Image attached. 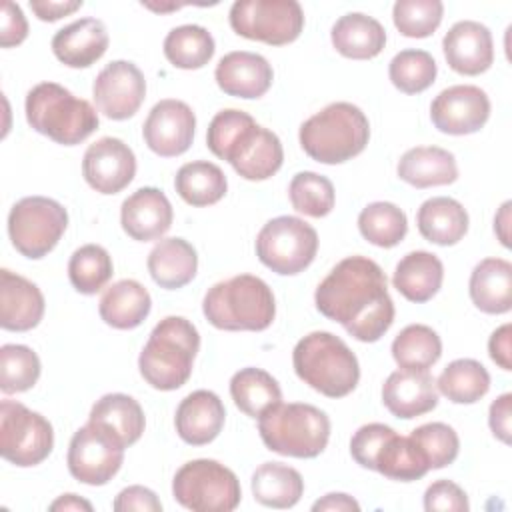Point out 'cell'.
I'll return each instance as SVG.
<instances>
[{
    "label": "cell",
    "mask_w": 512,
    "mask_h": 512,
    "mask_svg": "<svg viewBox=\"0 0 512 512\" xmlns=\"http://www.w3.org/2000/svg\"><path fill=\"white\" fill-rule=\"evenodd\" d=\"M382 402L396 418L410 420L422 416L438 404L436 380L428 370L400 368L386 378L382 386Z\"/></svg>",
    "instance_id": "obj_21"
},
{
    "label": "cell",
    "mask_w": 512,
    "mask_h": 512,
    "mask_svg": "<svg viewBox=\"0 0 512 512\" xmlns=\"http://www.w3.org/2000/svg\"><path fill=\"white\" fill-rule=\"evenodd\" d=\"M202 312L218 330L260 332L272 324L276 302L270 286L262 278L238 274L208 288Z\"/></svg>",
    "instance_id": "obj_4"
},
{
    "label": "cell",
    "mask_w": 512,
    "mask_h": 512,
    "mask_svg": "<svg viewBox=\"0 0 512 512\" xmlns=\"http://www.w3.org/2000/svg\"><path fill=\"white\" fill-rule=\"evenodd\" d=\"M26 120L56 144L76 146L98 128L96 108L56 82H40L26 94Z\"/></svg>",
    "instance_id": "obj_7"
},
{
    "label": "cell",
    "mask_w": 512,
    "mask_h": 512,
    "mask_svg": "<svg viewBox=\"0 0 512 512\" xmlns=\"http://www.w3.org/2000/svg\"><path fill=\"white\" fill-rule=\"evenodd\" d=\"M114 274L112 258L98 244H84L70 256L68 278L76 292L92 296L100 292Z\"/></svg>",
    "instance_id": "obj_42"
},
{
    "label": "cell",
    "mask_w": 512,
    "mask_h": 512,
    "mask_svg": "<svg viewBox=\"0 0 512 512\" xmlns=\"http://www.w3.org/2000/svg\"><path fill=\"white\" fill-rule=\"evenodd\" d=\"M228 18L238 36L270 46L294 42L304 28V12L296 0H238Z\"/></svg>",
    "instance_id": "obj_12"
},
{
    "label": "cell",
    "mask_w": 512,
    "mask_h": 512,
    "mask_svg": "<svg viewBox=\"0 0 512 512\" xmlns=\"http://www.w3.org/2000/svg\"><path fill=\"white\" fill-rule=\"evenodd\" d=\"M332 46L338 54L352 60H370L386 46L384 26L362 12H350L336 20L330 32Z\"/></svg>",
    "instance_id": "obj_28"
},
{
    "label": "cell",
    "mask_w": 512,
    "mask_h": 512,
    "mask_svg": "<svg viewBox=\"0 0 512 512\" xmlns=\"http://www.w3.org/2000/svg\"><path fill=\"white\" fill-rule=\"evenodd\" d=\"M218 88L236 98L252 100L264 96L272 86V66L256 52L236 50L220 58L214 70Z\"/></svg>",
    "instance_id": "obj_22"
},
{
    "label": "cell",
    "mask_w": 512,
    "mask_h": 512,
    "mask_svg": "<svg viewBox=\"0 0 512 512\" xmlns=\"http://www.w3.org/2000/svg\"><path fill=\"white\" fill-rule=\"evenodd\" d=\"M148 272L152 280L166 290H176L192 282L198 270V256L184 238H164L148 254Z\"/></svg>",
    "instance_id": "obj_32"
},
{
    "label": "cell",
    "mask_w": 512,
    "mask_h": 512,
    "mask_svg": "<svg viewBox=\"0 0 512 512\" xmlns=\"http://www.w3.org/2000/svg\"><path fill=\"white\" fill-rule=\"evenodd\" d=\"M174 220L172 204L166 194L154 186H144L132 192L120 208L122 230L138 242L162 238Z\"/></svg>",
    "instance_id": "obj_20"
},
{
    "label": "cell",
    "mask_w": 512,
    "mask_h": 512,
    "mask_svg": "<svg viewBox=\"0 0 512 512\" xmlns=\"http://www.w3.org/2000/svg\"><path fill=\"white\" fill-rule=\"evenodd\" d=\"M110 38L102 20L80 18L60 28L52 38L54 56L70 68H88L104 56Z\"/></svg>",
    "instance_id": "obj_25"
},
{
    "label": "cell",
    "mask_w": 512,
    "mask_h": 512,
    "mask_svg": "<svg viewBox=\"0 0 512 512\" xmlns=\"http://www.w3.org/2000/svg\"><path fill=\"white\" fill-rule=\"evenodd\" d=\"M230 396L240 412L250 418H260L282 400V390L272 374L248 366L230 378Z\"/></svg>",
    "instance_id": "obj_36"
},
{
    "label": "cell",
    "mask_w": 512,
    "mask_h": 512,
    "mask_svg": "<svg viewBox=\"0 0 512 512\" xmlns=\"http://www.w3.org/2000/svg\"><path fill=\"white\" fill-rule=\"evenodd\" d=\"M396 172L400 180L414 188L446 186L458 178L454 154L438 146H416L406 150L398 160Z\"/></svg>",
    "instance_id": "obj_27"
},
{
    "label": "cell",
    "mask_w": 512,
    "mask_h": 512,
    "mask_svg": "<svg viewBox=\"0 0 512 512\" xmlns=\"http://www.w3.org/2000/svg\"><path fill=\"white\" fill-rule=\"evenodd\" d=\"M316 308L360 342L380 340L394 322V302L382 268L366 256L340 260L318 284Z\"/></svg>",
    "instance_id": "obj_1"
},
{
    "label": "cell",
    "mask_w": 512,
    "mask_h": 512,
    "mask_svg": "<svg viewBox=\"0 0 512 512\" xmlns=\"http://www.w3.org/2000/svg\"><path fill=\"white\" fill-rule=\"evenodd\" d=\"M40 378V358L24 344H4L0 348V390L18 394L30 390Z\"/></svg>",
    "instance_id": "obj_45"
},
{
    "label": "cell",
    "mask_w": 512,
    "mask_h": 512,
    "mask_svg": "<svg viewBox=\"0 0 512 512\" xmlns=\"http://www.w3.org/2000/svg\"><path fill=\"white\" fill-rule=\"evenodd\" d=\"M448 66L464 76H478L494 62V42L490 30L476 20L456 22L442 40Z\"/></svg>",
    "instance_id": "obj_19"
},
{
    "label": "cell",
    "mask_w": 512,
    "mask_h": 512,
    "mask_svg": "<svg viewBox=\"0 0 512 512\" xmlns=\"http://www.w3.org/2000/svg\"><path fill=\"white\" fill-rule=\"evenodd\" d=\"M438 66L426 50H400L388 66L390 82L404 94H420L436 80Z\"/></svg>",
    "instance_id": "obj_43"
},
{
    "label": "cell",
    "mask_w": 512,
    "mask_h": 512,
    "mask_svg": "<svg viewBox=\"0 0 512 512\" xmlns=\"http://www.w3.org/2000/svg\"><path fill=\"white\" fill-rule=\"evenodd\" d=\"M68 226L66 208L46 196H26L8 214L12 246L26 258L38 260L52 252Z\"/></svg>",
    "instance_id": "obj_10"
},
{
    "label": "cell",
    "mask_w": 512,
    "mask_h": 512,
    "mask_svg": "<svg viewBox=\"0 0 512 512\" xmlns=\"http://www.w3.org/2000/svg\"><path fill=\"white\" fill-rule=\"evenodd\" d=\"M442 356L440 336L426 324H410L392 342V358L406 370H428Z\"/></svg>",
    "instance_id": "obj_40"
},
{
    "label": "cell",
    "mask_w": 512,
    "mask_h": 512,
    "mask_svg": "<svg viewBox=\"0 0 512 512\" xmlns=\"http://www.w3.org/2000/svg\"><path fill=\"white\" fill-rule=\"evenodd\" d=\"M88 422L104 428L124 448L136 444L144 432L146 418L138 400L128 394H104L94 402Z\"/></svg>",
    "instance_id": "obj_29"
},
{
    "label": "cell",
    "mask_w": 512,
    "mask_h": 512,
    "mask_svg": "<svg viewBox=\"0 0 512 512\" xmlns=\"http://www.w3.org/2000/svg\"><path fill=\"white\" fill-rule=\"evenodd\" d=\"M394 430L386 424H378V422H372V424H364L360 426L352 440H350V454L352 458L356 460V464H360L362 468H368V470H374V460H376V454L380 450V446L384 444V440L392 434Z\"/></svg>",
    "instance_id": "obj_48"
},
{
    "label": "cell",
    "mask_w": 512,
    "mask_h": 512,
    "mask_svg": "<svg viewBox=\"0 0 512 512\" xmlns=\"http://www.w3.org/2000/svg\"><path fill=\"white\" fill-rule=\"evenodd\" d=\"M124 446L104 428L88 422L78 428L68 446V472L82 484L104 486L120 470Z\"/></svg>",
    "instance_id": "obj_14"
},
{
    "label": "cell",
    "mask_w": 512,
    "mask_h": 512,
    "mask_svg": "<svg viewBox=\"0 0 512 512\" xmlns=\"http://www.w3.org/2000/svg\"><path fill=\"white\" fill-rule=\"evenodd\" d=\"M316 252V230L296 216L272 218L256 236L258 260L280 276L300 274L312 264Z\"/></svg>",
    "instance_id": "obj_11"
},
{
    "label": "cell",
    "mask_w": 512,
    "mask_h": 512,
    "mask_svg": "<svg viewBox=\"0 0 512 512\" xmlns=\"http://www.w3.org/2000/svg\"><path fill=\"white\" fill-rule=\"evenodd\" d=\"M360 234L374 246L394 248L398 246L406 232V214L392 202H372L358 214Z\"/></svg>",
    "instance_id": "obj_41"
},
{
    "label": "cell",
    "mask_w": 512,
    "mask_h": 512,
    "mask_svg": "<svg viewBox=\"0 0 512 512\" xmlns=\"http://www.w3.org/2000/svg\"><path fill=\"white\" fill-rule=\"evenodd\" d=\"M510 414H512V394L506 392L490 404V412H488L490 430L504 444H510Z\"/></svg>",
    "instance_id": "obj_52"
},
{
    "label": "cell",
    "mask_w": 512,
    "mask_h": 512,
    "mask_svg": "<svg viewBox=\"0 0 512 512\" xmlns=\"http://www.w3.org/2000/svg\"><path fill=\"white\" fill-rule=\"evenodd\" d=\"M54 446L52 424L16 400L0 404V454L14 466L28 468L44 462Z\"/></svg>",
    "instance_id": "obj_13"
},
{
    "label": "cell",
    "mask_w": 512,
    "mask_h": 512,
    "mask_svg": "<svg viewBox=\"0 0 512 512\" xmlns=\"http://www.w3.org/2000/svg\"><path fill=\"white\" fill-rule=\"evenodd\" d=\"M468 508L466 492L452 480H436L424 492L426 512H466Z\"/></svg>",
    "instance_id": "obj_49"
},
{
    "label": "cell",
    "mask_w": 512,
    "mask_h": 512,
    "mask_svg": "<svg viewBox=\"0 0 512 512\" xmlns=\"http://www.w3.org/2000/svg\"><path fill=\"white\" fill-rule=\"evenodd\" d=\"M216 44L212 34L198 24H184L172 28L164 38L166 60L182 70H198L214 56Z\"/></svg>",
    "instance_id": "obj_37"
},
{
    "label": "cell",
    "mask_w": 512,
    "mask_h": 512,
    "mask_svg": "<svg viewBox=\"0 0 512 512\" xmlns=\"http://www.w3.org/2000/svg\"><path fill=\"white\" fill-rule=\"evenodd\" d=\"M112 508L116 512H130V510L160 512L162 502L158 500V496L150 488L136 484V486H128V488L120 490L118 496L112 502Z\"/></svg>",
    "instance_id": "obj_51"
},
{
    "label": "cell",
    "mask_w": 512,
    "mask_h": 512,
    "mask_svg": "<svg viewBox=\"0 0 512 512\" xmlns=\"http://www.w3.org/2000/svg\"><path fill=\"white\" fill-rule=\"evenodd\" d=\"M258 432L264 446L292 458H316L330 438L328 416L304 402H278L258 418Z\"/></svg>",
    "instance_id": "obj_8"
},
{
    "label": "cell",
    "mask_w": 512,
    "mask_h": 512,
    "mask_svg": "<svg viewBox=\"0 0 512 512\" xmlns=\"http://www.w3.org/2000/svg\"><path fill=\"white\" fill-rule=\"evenodd\" d=\"M28 36V22L22 14V8L14 2H2V16H0V46L12 48L26 40Z\"/></svg>",
    "instance_id": "obj_50"
},
{
    "label": "cell",
    "mask_w": 512,
    "mask_h": 512,
    "mask_svg": "<svg viewBox=\"0 0 512 512\" xmlns=\"http://www.w3.org/2000/svg\"><path fill=\"white\" fill-rule=\"evenodd\" d=\"M436 388L454 404H474L488 394L490 374L478 360L458 358L442 370Z\"/></svg>",
    "instance_id": "obj_38"
},
{
    "label": "cell",
    "mask_w": 512,
    "mask_h": 512,
    "mask_svg": "<svg viewBox=\"0 0 512 512\" xmlns=\"http://www.w3.org/2000/svg\"><path fill=\"white\" fill-rule=\"evenodd\" d=\"M444 4L440 0H398L392 20L406 38H428L442 22Z\"/></svg>",
    "instance_id": "obj_47"
},
{
    "label": "cell",
    "mask_w": 512,
    "mask_h": 512,
    "mask_svg": "<svg viewBox=\"0 0 512 512\" xmlns=\"http://www.w3.org/2000/svg\"><path fill=\"white\" fill-rule=\"evenodd\" d=\"M292 208L310 218H322L332 212L336 192L332 182L316 172H298L288 186Z\"/></svg>",
    "instance_id": "obj_44"
},
{
    "label": "cell",
    "mask_w": 512,
    "mask_h": 512,
    "mask_svg": "<svg viewBox=\"0 0 512 512\" xmlns=\"http://www.w3.org/2000/svg\"><path fill=\"white\" fill-rule=\"evenodd\" d=\"M312 510L314 512H324V510H330V512H358L360 510V504L348 496V494H342V492H330L326 496H322L320 500H316L312 504Z\"/></svg>",
    "instance_id": "obj_55"
},
{
    "label": "cell",
    "mask_w": 512,
    "mask_h": 512,
    "mask_svg": "<svg viewBox=\"0 0 512 512\" xmlns=\"http://www.w3.org/2000/svg\"><path fill=\"white\" fill-rule=\"evenodd\" d=\"M302 150L320 164H342L358 156L370 140L366 114L350 102H332L300 126Z\"/></svg>",
    "instance_id": "obj_5"
},
{
    "label": "cell",
    "mask_w": 512,
    "mask_h": 512,
    "mask_svg": "<svg viewBox=\"0 0 512 512\" xmlns=\"http://www.w3.org/2000/svg\"><path fill=\"white\" fill-rule=\"evenodd\" d=\"M428 470V464L424 462L410 436H400L396 432L384 440L374 460V472L400 482L418 480L426 476Z\"/></svg>",
    "instance_id": "obj_39"
},
{
    "label": "cell",
    "mask_w": 512,
    "mask_h": 512,
    "mask_svg": "<svg viewBox=\"0 0 512 512\" xmlns=\"http://www.w3.org/2000/svg\"><path fill=\"white\" fill-rule=\"evenodd\" d=\"M296 376L328 398L348 396L358 380L356 354L332 332H310L298 340L292 352Z\"/></svg>",
    "instance_id": "obj_6"
},
{
    "label": "cell",
    "mask_w": 512,
    "mask_h": 512,
    "mask_svg": "<svg viewBox=\"0 0 512 512\" xmlns=\"http://www.w3.org/2000/svg\"><path fill=\"white\" fill-rule=\"evenodd\" d=\"M52 512H68V510H86L92 512V504L76 494H62L50 504Z\"/></svg>",
    "instance_id": "obj_56"
},
{
    "label": "cell",
    "mask_w": 512,
    "mask_h": 512,
    "mask_svg": "<svg viewBox=\"0 0 512 512\" xmlns=\"http://www.w3.org/2000/svg\"><path fill=\"white\" fill-rule=\"evenodd\" d=\"M254 500L268 508H292L304 494L300 472L282 462H264L252 474Z\"/></svg>",
    "instance_id": "obj_34"
},
{
    "label": "cell",
    "mask_w": 512,
    "mask_h": 512,
    "mask_svg": "<svg viewBox=\"0 0 512 512\" xmlns=\"http://www.w3.org/2000/svg\"><path fill=\"white\" fill-rule=\"evenodd\" d=\"M198 350L196 326L182 316H166L152 328L140 352V374L156 390H176L188 382Z\"/></svg>",
    "instance_id": "obj_3"
},
{
    "label": "cell",
    "mask_w": 512,
    "mask_h": 512,
    "mask_svg": "<svg viewBox=\"0 0 512 512\" xmlns=\"http://www.w3.org/2000/svg\"><path fill=\"white\" fill-rule=\"evenodd\" d=\"M444 280L440 258L426 250L408 252L394 268L392 284L410 302L422 304L432 300Z\"/></svg>",
    "instance_id": "obj_30"
},
{
    "label": "cell",
    "mask_w": 512,
    "mask_h": 512,
    "mask_svg": "<svg viewBox=\"0 0 512 512\" xmlns=\"http://www.w3.org/2000/svg\"><path fill=\"white\" fill-rule=\"evenodd\" d=\"M196 116L192 108L174 98L160 100L148 112V118L142 126V136L146 146L162 156L174 158L184 154L194 140Z\"/></svg>",
    "instance_id": "obj_17"
},
{
    "label": "cell",
    "mask_w": 512,
    "mask_h": 512,
    "mask_svg": "<svg viewBox=\"0 0 512 512\" xmlns=\"http://www.w3.org/2000/svg\"><path fill=\"white\" fill-rule=\"evenodd\" d=\"M152 308L148 290L136 280H118L104 290L98 312L100 318L116 330H132L140 326Z\"/></svg>",
    "instance_id": "obj_33"
},
{
    "label": "cell",
    "mask_w": 512,
    "mask_h": 512,
    "mask_svg": "<svg viewBox=\"0 0 512 512\" xmlns=\"http://www.w3.org/2000/svg\"><path fill=\"white\" fill-rule=\"evenodd\" d=\"M410 440L414 442L430 470H438L452 464L460 450L456 430L444 422H428L414 428L410 432Z\"/></svg>",
    "instance_id": "obj_46"
},
{
    "label": "cell",
    "mask_w": 512,
    "mask_h": 512,
    "mask_svg": "<svg viewBox=\"0 0 512 512\" xmlns=\"http://www.w3.org/2000/svg\"><path fill=\"white\" fill-rule=\"evenodd\" d=\"M172 496L194 512H230L240 504L242 490L230 468L210 458H198L178 468Z\"/></svg>",
    "instance_id": "obj_9"
},
{
    "label": "cell",
    "mask_w": 512,
    "mask_h": 512,
    "mask_svg": "<svg viewBox=\"0 0 512 512\" xmlns=\"http://www.w3.org/2000/svg\"><path fill=\"white\" fill-rule=\"evenodd\" d=\"M510 338H512V326L510 324H502L500 328H496L488 340V354L490 358L502 368V370H512V346H510Z\"/></svg>",
    "instance_id": "obj_53"
},
{
    "label": "cell",
    "mask_w": 512,
    "mask_h": 512,
    "mask_svg": "<svg viewBox=\"0 0 512 512\" xmlns=\"http://www.w3.org/2000/svg\"><path fill=\"white\" fill-rule=\"evenodd\" d=\"M96 110L110 120H128L138 112L146 98L142 70L128 60L106 64L92 86Z\"/></svg>",
    "instance_id": "obj_15"
},
{
    "label": "cell",
    "mask_w": 512,
    "mask_h": 512,
    "mask_svg": "<svg viewBox=\"0 0 512 512\" xmlns=\"http://www.w3.org/2000/svg\"><path fill=\"white\" fill-rule=\"evenodd\" d=\"M468 292L484 314H506L512 308V264L504 258L480 260L468 282Z\"/></svg>",
    "instance_id": "obj_26"
},
{
    "label": "cell",
    "mask_w": 512,
    "mask_h": 512,
    "mask_svg": "<svg viewBox=\"0 0 512 512\" xmlns=\"http://www.w3.org/2000/svg\"><path fill=\"white\" fill-rule=\"evenodd\" d=\"M510 206L512 202H504L498 210V214L494 216V232L498 236V240L502 242V246H510V232H508V226H510Z\"/></svg>",
    "instance_id": "obj_57"
},
{
    "label": "cell",
    "mask_w": 512,
    "mask_h": 512,
    "mask_svg": "<svg viewBox=\"0 0 512 512\" xmlns=\"http://www.w3.org/2000/svg\"><path fill=\"white\" fill-rule=\"evenodd\" d=\"M44 296L28 278L0 270V326L10 332H26L44 316Z\"/></svg>",
    "instance_id": "obj_23"
},
{
    "label": "cell",
    "mask_w": 512,
    "mask_h": 512,
    "mask_svg": "<svg viewBox=\"0 0 512 512\" xmlns=\"http://www.w3.org/2000/svg\"><path fill=\"white\" fill-rule=\"evenodd\" d=\"M82 8V0H30V10L40 18L42 22H56L62 16H68Z\"/></svg>",
    "instance_id": "obj_54"
},
{
    "label": "cell",
    "mask_w": 512,
    "mask_h": 512,
    "mask_svg": "<svg viewBox=\"0 0 512 512\" xmlns=\"http://www.w3.org/2000/svg\"><path fill=\"white\" fill-rule=\"evenodd\" d=\"M416 224L424 240L438 246H454L468 232V212L450 196H434L418 208Z\"/></svg>",
    "instance_id": "obj_31"
},
{
    "label": "cell",
    "mask_w": 512,
    "mask_h": 512,
    "mask_svg": "<svg viewBox=\"0 0 512 512\" xmlns=\"http://www.w3.org/2000/svg\"><path fill=\"white\" fill-rule=\"evenodd\" d=\"M174 188L178 196L190 206H210L224 198L228 180L220 166L208 160H194L176 172Z\"/></svg>",
    "instance_id": "obj_35"
},
{
    "label": "cell",
    "mask_w": 512,
    "mask_h": 512,
    "mask_svg": "<svg viewBox=\"0 0 512 512\" xmlns=\"http://www.w3.org/2000/svg\"><path fill=\"white\" fill-rule=\"evenodd\" d=\"M490 116L486 92L472 84H456L442 90L430 104L432 124L452 136L478 132Z\"/></svg>",
    "instance_id": "obj_16"
},
{
    "label": "cell",
    "mask_w": 512,
    "mask_h": 512,
    "mask_svg": "<svg viewBox=\"0 0 512 512\" xmlns=\"http://www.w3.org/2000/svg\"><path fill=\"white\" fill-rule=\"evenodd\" d=\"M226 408L210 390H194L176 408L174 426L178 436L190 446L210 444L222 430Z\"/></svg>",
    "instance_id": "obj_24"
},
{
    "label": "cell",
    "mask_w": 512,
    "mask_h": 512,
    "mask_svg": "<svg viewBox=\"0 0 512 512\" xmlns=\"http://www.w3.org/2000/svg\"><path fill=\"white\" fill-rule=\"evenodd\" d=\"M136 174V156L120 138L104 136L90 144L82 158V176L100 194H118Z\"/></svg>",
    "instance_id": "obj_18"
},
{
    "label": "cell",
    "mask_w": 512,
    "mask_h": 512,
    "mask_svg": "<svg viewBox=\"0 0 512 512\" xmlns=\"http://www.w3.org/2000/svg\"><path fill=\"white\" fill-rule=\"evenodd\" d=\"M206 144L216 158L230 162L238 176L254 182L274 176L284 160L280 138L236 108L220 110L210 120Z\"/></svg>",
    "instance_id": "obj_2"
}]
</instances>
